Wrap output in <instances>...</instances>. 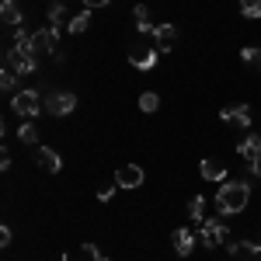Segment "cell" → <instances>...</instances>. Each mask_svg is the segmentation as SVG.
<instances>
[{
    "label": "cell",
    "instance_id": "22",
    "mask_svg": "<svg viewBox=\"0 0 261 261\" xmlns=\"http://www.w3.org/2000/svg\"><path fill=\"white\" fill-rule=\"evenodd\" d=\"M140 108L150 115V112H157V108H161V98H157L153 91H146V94H140Z\"/></svg>",
    "mask_w": 261,
    "mask_h": 261
},
{
    "label": "cell",
    "instance_id": "9",
    "mask_svg": "<svg viewBox=\"0 0 261 261\" xmlns=\"http://www.w3.org/2000/svg\"><path fill=\"white\" fill-rule=\"evenodd\" d=\"M223 122H233V125H241V129H251V108L247 105H226L220 112Z\"/></svg>",
    "mask_w": 261,
    "mask_h": 261
},
{
    "label": "cell",
    "instance_id": "13",
    "mask_svg": "<svg viewBox=\"0 0 261 261\" xmlns=\"http://www.w3.org/2000/svg\"><path fill=\"white\" fill-rule=\"evenodd\" d=\"M202 178L205 181H226V164L216 161V157H209V161H202Z\"/></svg>",
    "mask_w": 261,
    "mask_h": 261
},
{
    "label": "cell",
    "instance_id": "29",
    "mask_svg": "<svg viewBox=\"0 0 261 261\" xmlns=\"http://www.w3.org/2000/svg\"><path fill=\"white\" fill-rule=\"evenodd\" d=\"M60 261H84V258H73V254H63Z\"/></svg>",
    "mask_w": 261,
    "mask_h": 261
},
{
    "label": "cell",
    "instance_id": "20",
    "mask_svg": "<svg viewBox=\"0 0 261 261\" xmlns=\"http://www.w3.org/2000/svg\"><path fill=\"white\" fill-rule=\"evenodd\" d=\"M18 140H21V143H32V146H35V143H39V125H35L32 119H28V122H21Z\"/></svg>",
    "mask_w": 261,
    "mask_h": 261
},
{
    "label": "cell",
    "instance_id": "27",
    "mask_svg": "<svg viewBox=\"0 0 261 261\" xmlns=\"http://www.w3.org/2000/svg\"><path fill=\"white\" fill-rule=\"evenodd\" d=\"M14 241V233H11V226H4V230H0V244H4V247H7V244Z\"/></svg>",
    "mask_w": 261,
    "mask_h": 261
},
{
    "label": "cell",
    "instance_id": "32",
    "mask_svg": "<svg viewBox=\"0 0 261 261\" xmlns=\"http://www.w3.org/2000/svg\"><path fill=\"white\" fill-rule=\"evenodd\" d=\"M258 244H261V241H258Z\"/></svg>",
    "mask_w": 261,
    "mask_h": 261
},
{
    "label": "cell",
    "instance_id": "3",
    "mask_svg": "<svg viewBox=\"0 0 261 261\" xmlns=\"http://www.w3.org/2000/svg\"><path fill=\"white\" fill-rule=\"evenodd\" d=\"M4 66L14 70L18 77H28V73H35L39 56H35L32 49H7V53H4Z\"/></svg>",
    "mask_w": 261,
    "mask_h": 261
},
{
    "label": "cell",
    "instance_id": "31",
    "mask_svg": "<svg viewBox=\"0 0 261 261\" xmlns=\"http://www.w3.org/2000/svg\"><path fill=\"white\" fill-rule=\"evenodd\" d=\"M254 261H261V258H254Z\"/></svg>",
    "mask_w": 261,
    "mask_h": 261
},
{
    "label": "cell",
    "instance_id": "24",
    "mask_svg": "<svg viewBox=\"0 0 261 261\" xmlns=\"http://www.w3.org/2000/svg\"><path fill=\"white\" fill-rule=\"evenodd\" d=\"M241 14L244 18H261V0H241Z\"/></svg>",
    "mask_w": 261,
    "mask_h": 261
},
{
    "label": "cell",
    "instance_id": "1",
    "mask_svg": "<svg viewBox=\"0 0 261 261\" xmlns=\"http://www.w3.org/2000/svg\"><path fill=\"white\" fill-rule=\"evenodd\" d=\"M251 202V185L247 181H220L216 188V213L220 216H237Z\"/></svg>",
    "mask_w": 261,
    "mask_h": 261
},
{
    "label": "cell",
    "instance_id": "26",
    "mask_svg": "<svg viewBox=\"0 0 261 261\" xmlns=\"http://www.w3.org/2000/svg\"><path fill=\"white\" fill-rule=\"evenodd\" d=\"M115 188H119V185H101V188H98V199H101V202H108L112 195H115Z\"/></svg>",
    "mask_w": 261,
    "mask_h": 261
},
{
    "label": "cell",
    "instance_id": "21",
    "mask_svg": "<svg viewBox=\"0 0 261 261\" xmlns=\"http://www.w3.org/2000/svg\"><path fill=\"white\" fill-rule=\"evenodd\" d=\"M241 60L247 63V66L261 70V45H244V49H241Z\"/></svg>",
    "mask_w": 261,
    "mask_h": 261
},
{
    "label": "cell",
    "instance_id": "17",
    "mask_svg": "<svg viewBox=\"0 0 261 261\" xmlns=\"http://www.w3.org/2000/svg\"><path fill=\"white\" fill-rule=\"evenodd\" d=\"M133 21H136V28H140L143 35L153 32V24H150V7H146V4H136V7H133Z\"/></svg>",
    "mask_w": 261,
    "mask_h": 261
},
{
    "label": "cell",
    "instance_id": "15",
    "mask_svg": "<svg viewBox=\"0 0 261 261\" xmlns=\"http://www.w3.org/2000/svg\"><path fill=\"white\" fill-rule=\"evenodd\" d=\"M174 251H178V258H188L192 251H195V233H188V230H174Z\"/></svg>",
    "mask_w": 261,
    "mask_h": 261
},
{
    "label": "cell",
    "instance_id": "18",
    "mask_svg": "<svg viewBox=\"0 0 261 261\" xmlns=\"http://www.w3.org/2000/svg\"><path fill=\"white\" fill-rule=\"evenodd\" d=\"M188 220L205 223V199H202V195H192V199H188Z\"/></svg>",
    "mask_w": 261,
    "mask_h": 261
},
{
    "label": "cell",
    "instance_id": "23",
    "mask_svg": "<svg viewBox=\"0 0 261 261\" xmlns=\"http://www.w3.org/2000/svg\"><path fill=\"white\" fill-rule=\"evenodd\" d=\"M0 87H4V91H7V94H18V91H14V87H18V73H14V70H7V66H4V77H0Z\"/></svg>",
    "mask_w": 261,
    "mask_h": 261
},
{
    "label": "cell",
    "instance_id": "8",
    "mask_svg": "<svg viewBox=\"0 0 261 261\" xmlns=\"http://www.w3.org/2000/svg\"><path fill=\"white\" fill-rule=\"evenodd\" d=\"M143 178L146 174H143V167H136V164H122L119 171H115V185L119 188H140Z\"/></svg>",
    "mask_w": 261,
    "mask_h": 261
},
{
    "label": "cell",
    "instance_id": "10",
    "mask_svg": "<svg viewBox=\"0 0 261 261\" xmlns=\"http://www.w3.org/2000/svg\"><path fill=\"white\" fill-rule=\"evenodd\" d=\"M157 56H161L157 49H143V45H136V49L129 53V63H133L136 70H153V66H157Z\"/></svg>",
    "mask_w": 261,
    "mask_h": 261
},
{
    "label": "cell",
    "instance_id": "11",
    "mask_svg": "<svg viewBox=\"0 0 261 261\" xmlns=\"http://www.w3.org/2000/svg\"><path fill=\"white\" fill-rule=\"evenodd\" d=\"M35 161H39V167H42V171H49V174H60V167H63L60 153L49 150V146H39V150H35Z\"/></svg>",
    "mask_w": 261,
    "mask_h": 261
},
{
    "label": "cell",
    "instance_id": "28",
    "mask_svg": "<svg viewBox=\"0 0 261 261\" xmlns=\"http://www.w3.org/2000/svg\"><path fill=\"white\" fill-rule=\"evenodd\" d=\"M105 4H108V0H84V7H87V11H94V7H105Z\"/></svg>",
    "mask_w": 261,
    "mask_h": 261
},
{
    "label": "cell",
    "instance_id": "4",
    "mask_svg": "<svg viewBox=\"0 0 261 261\" xmlns=\"http://www.w3.org/2000/svg\"><path fill=\"white\" fill-rule=\"evenodd\" d=\"M39 60L45 56H56V49H60V32L56 28H39V32H32V45H28Z\"/></svg>",
    "mask_w": 261,
    "mask_h": 261
},
{
    "label": "cell",
    "instance_id": "16",
    "mask_svg": "<svg viewBox=\"0 0 261 261\" xmlns=\"http://www.w3.org/2000/svg\"><path fill=\"white\" fill-rule=\"evenodd\" d=\"M0 18H4V24H7V28H14V24H21V21H24L14 0H4V4H0Z\"/></svg>",
    "mask_w": 261,
    "mask_h": 261
},
{
    "label": "cell",
    "instance_id": "5",
    "mask_svg": "<svg viewBox=\"0 0 261 261\" xmlns=\"http://www.w3.org/2000/svg\"><path fill=\"white\" fill-rule=\"evenodd\" d=\"M45 112L49 115H70V112H77V94L73 91H49V98H45Z\"/></svg>",
    "mask_w": 261,
    "mask_h": 261
},
{
    "label": "cell",
    "instance_id": "2",
    "mask_svg": "<svg viewBox=\"0 0 261 261\" xmlns=\"http://www.w3.org/2000/svg\"><path fill=\"white\" fill-rule=\"evenodd\" d=\"M11 108H14L18 115H24V119H35L42 108H45V98H42V91L28 87V91H18V94L11 98Z\"/></svg>",
    "mask_w": 261,
    "mask_h": 261
},
{
    "label": "cell",
    "instance_id": "12",
    "mask_svg": "<svg viewBox=\"0 0 261 261\" xmlns=\"http://www.w3.org/2000/svg\"><path fill=\"white\" fill-rule=\"evenodd\" d=\"M237 153H241L244 161H261V136H258V133L244 136V140L237 143Z\"/></svg>",
    "mask_w": 261,
    "mask_h": 261
},
{
    "label": "cell",
    "instance_id": "14",
    "mask_svg": "<svg viewBox=\"0 0 261 261\" xmlns=\"http://www.w3.org/2000/svg\"><path fill=\"white\" fill-rule=\"evenodd\" d=\"M70 21H73V14H70V7H66V4H53V7H49V28H56V32H60V28L70 24Z\"/></svg>",
    "mask_w": 261,
    "mask_h": 261
},
{
    "label": "cell",
    "instance_id": "6",
    "mask_svg": "<svg viewBox=\"0 0 261 261\" xmlns=\"http://www.w3.org/2000/svg\"><path fill=\"white\" fill-rule=\"evenodd\" d=\"M199 241L209 247V251H216L220 244H226L230 241V233H226V226H223L220 220H205L202 223V233H199Z\"/></svg>",
    "mask_w": 261,
    "mask_h": 261
},
{
    "label": "cell",
    "instance_id": "7",
    "mask_svg": "<svg viewBox=\"0 0 261 261\" xmlns=\"http://www.w3.org/2000/svg\"><path fill=\"white\" fill-rule=\"evenodd\" d=\"M150 35H153V42H157V53H171V49L178 45V39H181L178 24H157Z\"/></svg>",
    "mask_w": 261,
    "mask_h": 261
},
{
    "label": "cell",
    "instance_id": "30",
    "mask_svg": "<svg viewBox=\"0 0 261 261\" xmlns=\"http://www.w3.org/2000/svg\"><path fill=\"white\" fill-rule=\"evenodd\" d=\"M53 4H66V0H53Z\"/></svg>",
    "mask_w": 261,
    "mask_h": 261
},
{
    "label": "cell",
    "instance_id": "19",
    "mask_svg": "<svg viewBox=\"0 0 261 261\" xmlns=\"http://www.w3.org/2000/svg\"><path fill=\"white\" fill-rule=\"evenodd\" d=\"M87 24H91V11L84 7L81 14H73V21L66 24V32H70V35H81V32H87Z\"/></svg>",
    "mask_w": 261,
    "mask_h": 261
},
{
    "label": "cell",
    "instance_id": "25",
    "mask_svg": "<svg viewBox=\"0 0 261 261\" xmlns=\"http://www.w3.org/2000/svg\"><path fill=\"white\" fill-rule=\"evenodd\" d=\"M81 258H84V261H108V258L98 251V244H84V247H81Z\"/></svg>",
    "mask_w": 261,
    "mask_h": 261
}]
</instances>
